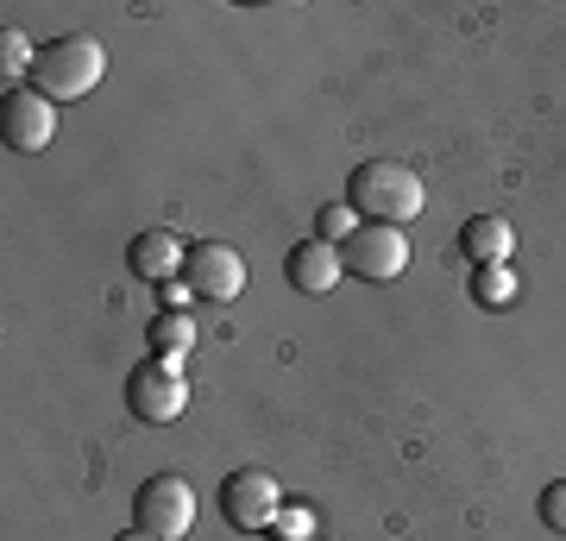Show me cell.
<instances>
[{"label":"cell","mask_w":566,"mask_h":541,"mask_svg":"<svg viewBox=\"0 0 566 541\" xmlns=\"http://www.w3.org/2000/svg\"><path fill=\"white\" fill-rule=\"evenodd\" d=\"M277 522H283V535H290V541L308 535V517H303V510H290V517H277Z\"/></svg>","instance_id":"ac0fdd59"},{"label":"cell","mask_w":566,"mask_h":541,"mask_svg":"<svg viewBox=\"0 0 566 541\" xmlns=\"http://www.w3.org/2000/svg\"><path fill=\"white\" fill-rule=\"evenodd\" d=\"M114 541H158V535H145V529H126V535H114Z\"/></svg>","instance_id":"d6986e66"},{"label":"cell","mask_w":566,"mask_h":541,"mask_svg":"<svg viewBox=\"0 0 566 541\" xmlns=\"http://www.w3.org/2000/svg\"><path fill=\"white\" fill-rule=\"evenodd\" d=\"M126 409L145 422V428H164V422H177L189 409V384H182L177 365L164 360H145L126 372Z\"/></svg>","instance_id":"5b68a950"},{"label":"cell","mask_w":566,"mask_h":541,"mask_svg":"<svg viewBox=\"0 0 566 541\" xmlns=\"http://www.w3.org/2000/svg\"><path fill=\"white\" fill-rule=\"evenodd\" d=\"M359 233V215L346 208V201H327L322 215H315V240H327V246H346Z\"/></svg>","instance_id":"5bb4252c"},{"label":"cell","mask_w":566,"mask_h":541,"mask_svg":"<svg viewBox=\"0 0 566 541\" xmlns=\"http://www.w3.org/2000/svg\"><path fill=\"white\" fill-rule=\"evenodd\" d=\"M107 76V51L102 39H88V32H63V39H51L39 51V63H32V89L51 101H82L95 95Z\"/></svg>","instance_id":"7a4b0ae2"},{"label":"cell","mask_w":566,"mask_h":541,"mask_svg":"<svg viewBox=\"0 0 566 541\" xmlns=\"http://www.w3.org/2000/svg\"><path fill=\"white\" fill-rule=\"evenodd\" d=\"M57 139V101L39 89H13L7 95V145L13 152H44Z\"/></svg>","instance_id":"ba28073f"},{"label":"cell","mask_w":566,"mask_h":541,"mask_svg":"<svg viewBox=\"0 0 566 541\" xmlns=\"http://www.w3.org/2000/svg\"><path fill=\"white\" fill-rule=\"evenodd\" d=\"M145 341H151V360L177 365L182 353L196 346V321L177 315V309H158V315H151V327H145Z\"/></svg>","instance_id":"7c38bea8"},{"label":"cell","mask_w":566,"mask_h":541,"mask_svg":"<svg viewBox=\"0 0 566 541\" xmlns=\"http://www.w3.org/2000/svg\"><path fill=\"white\" fill-rule=\"evenodd\" d=\"M542 522L554 529V535H566V479H554L542 491Z\"/></svg>","instance_id":"9a60e30c"},{"label":"cell","mask_w":566,"mask_h":541,"mask_svg":"<svg viewBox=\"0 0 566 541\" xmlns=\"http://www.w3.org/2000/svg\"><path fill=\"white\" fill-rule=\"evenodd\" d=\"M126 264H133V278L145 283H177L182 264H189V246L177 240V233H164V227H151V233H139V240L126 246Z\"/></svg>","instance_id":"30bf717a"},{"label":"cell","mask_w":566,"mask_h":541,"mask_svg":"<svg viewBox=\"0 0 566 541\" xmlns=\"http://www.w3.org/2000/svg\"><path fill=\"white\" fill-rule=\"evenodd\" d=\"M422 177L397 158H365L353 177H346V208L359 215V221H385V227H403L422 215Z\"/></svg>","instance_id":"6da1fadb"},{"label":"cell","mask_w":566,"mask_h":541,"mask_svg":"<svg viewBox=\"0 0 566 541\" xmlns=\"http://www.w3.org/2000/svg\"><path fill=\"white\" fill-rule=\"evenodd\" d=\"M182 283L202 302H233L245 290V259L227 240H196L189 246V264H182Z\"/></svg>","instance_id":"52a82bcc"},{"label":"cell","mask_w":566,"mask_h":541,"mask_svg":"<svg viewBox=\"0 0 566 541\" xmlns=\"http://www.w3.org/2000/svg\"><path fill=\"white\" fill-rule=\"evenodd\" d=\"M158 296H164V309H177V315H189V302H196V290H189V283H164V290H158Z\"/></svg>","instance_id":"e0dca14e"},{"label":"cell","mask_w":566,"mask_h":541,"mask_svg":"<svg viewBox=\"0 0 566 541\" xmlns=\"http://www.w3.org/2000/svg\"><path fill=\"white\" fill-rule=\"evenodd\" d=\"M460 240H465V259L472 264H504L510 252H516V227L497 221V215H472Z\"/></svg>","instance_id":"8fae6325"},{"label":"cell","mask_w":566,"mask_h":541,"mask_svg":"<svg viewBox=\"0 0 566 541\" xmlns=\"http://www.w3.org/2000/svg\"><path fill=\"white\" fill-rule=\"evenodd\" d=\"M340 246L327 240H296L290 246V259H283V278H290V290H303V296H327L334 283H340Z\"/></svg>","instance_id":"9c48e42d"},{"label":"cell","mask_w":566,"mask_h":541,"mask_svg":"<svg viewBox=\"0 0 566 541\" xmlns=\"http://www.w3.org/2000/svg\"><path fill=\"white\" fill-rule=\"evenodd\" d=\"M340 264L353 271V278H365V283L403 278V264H409V233H403V227H385V221H359V233L340 246Z\"/></svg>","instance_id":"8992f818"},{"label":"cell","mask_w":566,"mask_h":541,"mask_svg":"<svg viewBox=\"0 0 566 541\" xmlns=\"http://www.w3.org/2000/svg\"><path fill=\"white\" fill-rule=\"evenodd\" d=\"M32 63H39V51H25L20 32H7V44H0V70H7V76H20V70H32Z\"/></svg>","instance_id":"2e32d148"},{"label":"cell","mask_w":566,"mask_h":541,"mask_svg":"<svg viewBox=\"0 0 566 541\" xmlns=\"http://www.w3.org/2000/svg\"><path fill=\"white\" fill-rule=\"evenodd\" d=\"M472 296L485 302V309L516 302V271H510V264H479V271H472Z\"/></svg>","instance_id":"4fadbf2b"},{"label":"cell","mask_w":566,"mask_h":541,"mask_svg":"<svg viewBox=\"0 0 566 541\" xmlns=\"http://www.w3.org/2000/svg\"><path fill=\"white\" fill-rule=\"evenodd\" d=\"M221 517L240 529V535H264V529H277L283 517V485L264 472V466H240V472H227L221 479Z\"/></svg>","instance_id":"277c9868"},{"label":"cell","mask_w":566,"mask_h":541,"mask_svg":"<svg viewBox=\"0 0 566 541\" xmlns=\"http://www.w3.org/2000/svg\"><path fill=\"white\" fill-rule=\"evenodd\" d=\"M133 529H145V535H158V541L189 535V529H196V491H189V479H182V472L145 479L139 491H133Z\"/></svg>","instance_id":"3957f363"}]
</instances>
